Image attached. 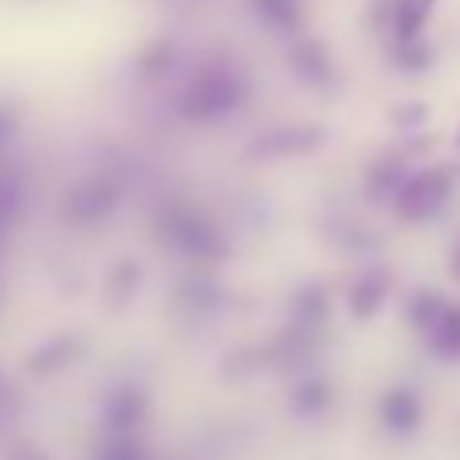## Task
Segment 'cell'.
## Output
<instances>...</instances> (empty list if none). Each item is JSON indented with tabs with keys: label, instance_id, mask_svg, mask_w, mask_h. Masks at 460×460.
<instances>
[]
</instances>
